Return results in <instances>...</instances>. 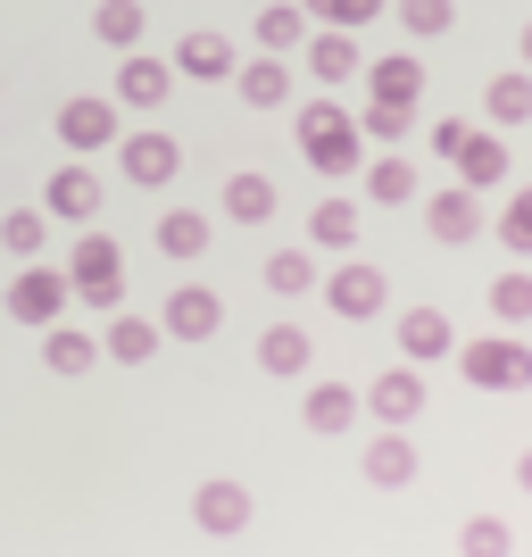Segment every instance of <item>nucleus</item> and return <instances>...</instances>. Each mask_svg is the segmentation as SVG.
I'll use <instances>...</instances> for the list:
<instances>
[{
	"instance_id": "aec40b11",
	"label": "nucleus",
	"mask_w": 532,
	"mask_h": 557,
	"mask_svg": "<svg viewBox=\"0 0 532 557\" xmlns=\"http://www.w3.org/2000/svg\"><path fill=\"white\" fill-rule=\"evenodd\" d=\"M42 367L59 374V383H75V374H92V367H100V333L50 325V333H42Z\"/></svg>"
},
{
	"instance_id": "39448f33",
	"label": "nucleus",
	"mask_w": 532,
	"mask_h": 557,
	"mask_svg": "<svg viewBox=\"0 0 532 557\" xmlns=\"http://www.w3.org/2000/svg\"><path fill=\"white\" fill-rule=\"evenodd\" d=\"M250 516H258V499H250V483H233V474H209V483L191 491V524H200L209 541L250 533Z\"/></svg>"
},
{
	"instance_id": "2eb2a0df",
	"label": "nucleus",
	"mask_w": 532,
	"mask_h": 557,
	"mask_svg": "<svg viewBox=\"0 0 532 557\" xmlns=\"http://www.w3.org/2000/svg\"><path fill=\"white\" fill-rule=\"evenodd\" d=\"M300 59H308L317 84H349V75H367V50H358V34H342V25H317Z\"/></svg>"
},
{
	"instance_id": "473e14b6",
	"label": "nucleus",
	"mask_w": 532,
	"mask_h": 557,
	"mask_svg": "<svg viewBox=\"0 0 532 557\" xmlns=\"http://www.w3.org/2000/svg\"><path fill=\"white\" fill-rule=\"evenodd\" d=\"M491 317L499 325H532V267H499L491 275Z\"/></svg>"
},
{
	"instance_id": "e433bc0d",
	"label": "nucleus",
	"mask_w": 532,
	"mask_h": 557,
	"mask_svg": "<svg viewBox=\"0 0 532 557\" xmlns=\"http://www.w3.org/2000/svg\"><path fill=\"white\" fill-rule=\"evenodd\" d=\"M499 250L532 258V184H516V200H499Z\"/></svg>"
},
{
	"instance_id": "412c9836",
	"label": "nucleus",
	"mask_w": 532,
	"mask_h": 557,
	"mask_svg": "<svg viewBox=\"0 0 532 557\" xmlns=\"http://www.w3.org/2000/svg\"><path fill=\"white\" fill-rule=\"evenodd\" d=\"M308 9L300 0H275V9H258V50H267V59H292V50H308Z\"/></svg>"
},
{
	"instance_id": "6ab92c4d",
	"label": "nucleus",
	"mask_w": 532,
	"mask_h": 557,
	"mask_svg": "<svg viewBox=\"0 0 532 557\" xmlns=\"http://www.w3.org/2000/svg\"><path fill=\"white\" fill-rule=\"evenodd\" d=\"M367 483H374V491H408V483H417V442L383 424V433L367 442Z\"/></svg>"
},
{
	"instance_id": "72a5a7b5",
	"label": "nucleus",
	"mask_w": 532,
	"mask_h": 557,
	"mask_svg": "<svg viewBox=\"0 0 532 557\" xmlns=\"http://www.w3.org/2000/svg\"><path fill=\"white\" fill-rule=\"evenodd\" d=\"M267 292H283V300L317 292V258H308V250H275V258H267Z\"/></svg>"
},
{
	"instance_id": "393cba45",
	"label": "nucleus",
	"mask_w": 532,
	"mask_h": 557,
	"mask_svg": "<svg viewBox=\"0 0 532 557\" xmlns=\"http://www.w3.org/2000/svg\"><path fill=\"white\" fill-rule=\"evenodd\" d=\"M458 184L466 191H499V184H508V141H499V134H474L458 150Z\"/></svg>"
},
{
	"instance_id": "4468645a",
	"label": "nucleus",
	"mask_w": 532,
	"mask_h": 557,
	"mask_svg": "<svg viewBox=\"0 0 532 557\" xmlns=\"http://www.w3.org/2000/svg\"><path fill=\"white\" fill-rule=\"evenodd\" d=\"M159 342H166L159 317H134V308H116L109 333H100V358H116V367H150V358H159Z\"/></svg>"
},
{
	"instance_id": "ddd939ff",
	"label": "nucleus",
	"mask_w": 532,
	"mask_h": 557,
	"mask_svg": "<svg viewBox=\"0 0 532 557\" xmlns=\"http://www.w3.org/2000/svg\"><path fill=\"white\" fill-rule=\"evenodd\" d=\"M42 209L67 216V225H92V216H100V175H92L84 159H67V166L42 184Z\"/></svg>"
},
{
	"instance_id": "dca6fc26",
	"label": "nucleus",
	"mask_w": 532,
	"mask_h": 557,
	"mask_svg": "<svg viewBox=\"0 0 532 557\" xmlns=\"http://www.w3.org/2000/svg\"><path fill=\"white\" fill-rule=\"evenodd\" d=\"M367 417V392H349V383H317V392L300 399V424L317 433V442H333V433H349V424Z\"/></svg>"
},
{
	"instance_id": "a19ab883",
	"label": "nucleus",
	"mask_w": 532,
	"mask_h": 557,
	"mask_svg": "<svg viewBox=\"0 0 532 557\" xmlns=\"http://www.w3.org/2000/svg\"><path fill=\"white\" fill-rule=\"evenodd\" d=\"M516 483H524V491H532V449H524V458H516Z\"/></svg>"
},
{
	"instance_id": "c85d7f7f",
	"label": "nucleus",
	"mask_w": 532,
	"mask_h": 557,
	"mask_svg": "<svg viewBox=\"0 0 532 557\" xmlns=\"http://www.w3.org/2000/svg\"><path fill=\"white\" fill-rule=\"evenodd\" d=\"M42 242H50V209H9V216H0V250L17 258V267H34Z\"/></svg>"
},
{
	"instance_id": "7c9ffc66",
	"label": "nucleus",
	"mask_w": 532,
	"mask_h": 557,
	"mask_svg": "<svg viewBox=\"0 0 532 557\" xmlns=\"http://www.w3.org/2000/svg\"><path fill=\"white\" fill-rule=\"evenodd\" d=\"M308 242L317 250H349L358 242V200H317L308 209Z\"/></svg>"
},
{
	"instance_id": "a211bd4d",
	"label": "nucleus",
	"mask_w": 532,
	"mask_h": 557,
	"mask_svg": "<svg viewBox=\"0 0 532 557\" xmlns=\"http://www.w3.org/2000/svg\"><path fill=\"white\" fill-rule=\"evenodd\" d=\"M175 75H191V84H225V75H233V42L216 34V25H191L184 42H175Z\"/></svg>"
},
{
	"instance_id": "0eeeda50",
	"label": "nucleus",
	"mask_w": 532,
	"mask_h": 557,
	"mask_svg": "<svg viewBox=\"0 0 532 557\" xmlns=\"http://www.w3.org/2000/svg\"><path fill=\"white\" fill-rule=\"evenodd\" d=\"M59 141H67L75 159H92V150H109V141H125V125H116V100H100V92L59 100Z\"/></svg>"
},
{
	"instance_id": "bb28decb",
	"label": "nucleus",
	"mask_w": 532,
	"mask_h": 557,
	"mask_svg": "<svg viewBox=\"0 0 532 557\" xmlns=\"http://www.w3.org/2000/svg\"><path fill=\"white\" fill-rule=\"evenodd\" d=\"M483 109H491V125H532V67H499Z\"/></svg>"
},
{
	"instance_id": "20e7f679",
	"label": "nucleus",
	"mask_w": 532,
	"mask_h": 557,
	"mask_svg": "<svg viewBox=\"0 0 532 557\" xmlns=\"http://www.w3.org/2000/svg\"><path fill=\"white\" fill-rule=\"evenodd\" d=\"M67 300H75V283L59 275V267H42V258H34V267H17V275H9V317H17V325H34V333H50L59 325V317H67Z\"/></svg>"
},
{
	"instance_id": "6e6552de",
	"label": "nucleus",
	"mask_w": 532,
	"mask_h": 557,
	"mask_svg": "<svg viewBox=\"0 0 532 557\" xmlns=\"http://www.w3.org/2000/svg\"><path fill=\"white\" fill-rule=\"evenodd\" d=\"M116 166H125V184L166 191L175 175H184V141H175V134H125V141H116Z\"/></svg>"
},
{
	"instance_id": "b1692460",
	"label": "nucleus",
	"mask_w": 532,
	"mask_h": 557,
	"mask_svg": "<svg viewBox=\"0 0 532 557\" xmlns=\"http://www.w3.org/2000/svg\"><path fill=\"white\" fill-rule=\"evenodd\" d=\"M209 242H216V225L200 209H166L159 216V250L175 258V267H191V258H209Z\"/></svg>"
},
{
	"instance_id": "2f4dec72",
	"label": "nucleus",
	"mask_w": 532,
	"mask_h": 557,
	"mask_svg": "<svg viewBox=\"0 0 532 557\" xmlns=\"http://www.w3.org/2000/svg\"><path fill=\"white\" fill-rule=\"evenodd\" d=\"M141 25H150V9H141V0H100V9H92V34H100L109 50H134Z\"/></svg>"
},
{
	"instance_id": "79ce46f5",
	"label": "nucleus",
	"mask_w": 532,
	"mask_h": 557,
	"mask_svg": "<svg viewBox=\"0 0 532 557\" xmlns=\"http://www.w3.org/2000/svg\"><path fill=\"white\" fill-rule=\"evenodd\" d=\"M516 50H524V67H532V25H524V42H516Z\"/></svg>"
},
{
	"instance_id": "ea45409f",
	"label": "nucleus",
	"mask_w": 532,
	"mask_h": 557,
	"mask_svg": "<svg viewBox=\"0 0 532 557\" xmlns=\"http://www.w3.org/2000/svg\"><path fill=\"white\" fill-rule=\"evenodd\" d=\"M466 141H474V125H466V116H441V125H433V159H449V166H458V150H466Z\"/></svg>"
},
{
	"instance_id": "f3484780",
	"label": "nucleus",
	"mask_w": 532,
	"mask_h": 557,
	"mask_svg": "<svg viewBox=\"0 0 532 557\" xmlns=\"http://www.w3.org/2000/svg\"><path fill=\"white\" fill-rule=\"evenodd\" d=\"M449 349H458V325H449L441 308H408V317H399V358H408V367H433Z\"/></svg>"
},
{
	"instance_id": "4be33fe9",
	"label": "nucleus",
	"mask_w": 532,
	"mask_h": 557,
	"mask_svg": "<svg viewBox=\"0 0 532 557\" xmlns=\"http://www.w3.org/2000/svg\"><path fill=\"white\" fill-rule=\"evenodd\" d=\"M233 92H242V109H283V100H292V67L258 50L250 67H233Z\"/></svg>"
},
{
	"instance_id": "7ed1b4c3",
	"label": "nucleus",
	"mask_w": 532,
	"mask_h": 557,
	"mask_svg": "<svg viewBox=\"0 0 532 557\" xmlns=\"http://www.w3.org/2000/svg\"><path fill=\"white\" fill-rule=\"evenodd\" d=\"M67 283H75V300L84 308H125V250H116L109 233H84L75 242V258H67Z\"/></svg>"
},
{
	"instance_id": "58836bf2",
	"label": "nucleus",
	"mask_w": 532,
	"mask_h": 557,
	"mask_svg": "<svg viewBox=\"0 0 532 557\" xmlns=\"http://www.w3.org/2000/svg\"><path fill=\"white\" fill-rule=\"evenodd\" d=\"M408 125H417V109H392V100H367V116H358V134H367V141H392V150L408 141Z\"/></svg>"
},
{
	"instance_id": "f704fd0d",
	"label": "nucleus",
	"mask_w": 532,
	"mask_h": 557,
	"mask_svg": "<svg viewBox=\"0 0 532 557\" xmlns=\"http://www.w3.org/2000/svg\"><path fill=\"white\" fill-rule=\"evenodd\" d=\"M399 25H408L417 42H441V34L458 25V0H399Z\"/></svg>"
},
{
	"instance_id": "423d86ee",
	"label": "nucleus",
	"mask_w": 532,
	"mask_h": 557,
	"mask_svg": "<svg viewBox=\"0 0 532 557\" xmlns=\"http://www.w3.org/2000/svg\"><path fill=\"white\" fill-rule=\"evenodd\" d=\"M424 399H433V392H424V367H408V358H399V367H383V374L367 383V417L392 424V433H408V424L424 417Z\"/></svg>"
},
{
	"instance_id": "f8f14e48",
	"label": "nucleus",
	"mask_w": 532,
	"mask_h": 557,
	"mask_svg": "<svg viewBox=\"0 0 532 557\" xmlns=\"http://www.w3.org/2000/svg\"><path fill=\"white\" fill-rule=\"evenodd\" d=\"M166 92H175V59L125 50V67H116V109H166Z\"/></svg>"
},
{
	"instance_id": "9b49d317",
	"label": "nucleus",
	"mask_w": 532,
	"mask_h": 557,
	"mask_svg": "<svg viewBox=\"0 0 532 557\" xmlns=\"http://www.w3.org/2000/svg\"><path fill=\"white\" fill-rule=\"evenodd\" d=\"M424 233H433L441 250H458V242H474V233H483V191H466V184L433 191V200H424Z\"/></svg>"
},
{
	"instance_id": "cd10ccee",
	"label": "nucleus",
	"mask_w": 532,
	"mask_h": 557,
	"mask_svg": "<svg viewBox=\"0 0 532 557\" xmlns=\"http://www.w3.org/2000/svg\"><path fill=\"white\" fill-rule=\"evenodd\" d=\"M367 200H374V209H399V200H417V159L383 150V159L367 166Z\"/></svg>"
},
{
	"instance_id": "4c0bfd02",
	"label": "nucleus",
	"mask_w": 532,
	"mask_h": 557,
	"mask_svg": "<svg viewBox=\"0 0 532 557\" xmlns=\"http://www.w3.org/2000/svg\"><path fill=\"white\" fill-rule=\"evenodd\" d=\"M458 549H466V557H516V533L499 524V516H466Z\"/></svg>"
},
{
	"instance_id": "f03ea898",
	"label": "nucleus",
	"mask_w": 532,
	"mask_h": 557,
	"mask_svg": "<svg viewBox=\"0 0 532 557\" xmlns=\"http://www.w3.org/2000/svg\"><path fill=\"white\" fill-rule=\"evenodd\" d=\"M458 374L474 383V392H532V349H524V333L458 342Z\"/></svg>"
},
{
	"instance_id": "c756f323",
	"label": "nucleus",
	"mask_w": 532,
	"mask_h": 557,
	"mask_svg": "<svg viewBox=\"0 0 532 557\" xmlns=\"http://www.w3.org/2000/svg\"><path fill=\"white\" fill-rule=\"evenodd\" d=\"M225 216H233V225H267V216H275V184L242 166V175L225 184Z\"/></svg>"
},
{
	"instance_id": "a878e982",
	"label": "nucleus",
	"mask_w": 532,
	"mask_h": 557,
	"mask_svg": "<svg viewBox=\"0 0 532 557\" xmlns=\"http://www.w3.org/2000/svg\"><path fill=\"white\" fill-rule=\"evenodd\" d=\"M308 358H317V342H308L300 325H267V333H258V367L283 374V383H292V374H308Z\"/></svg>"
},
{
	"instance_id": "f257e3e1",
	"label": "nucleus",
	"mask_w": 532,
	"mask_h": 557,
	"mask_svg": "<svg viewBox=\"0 0 532 557\" xmlns=\"http://www.w3.org/2000/svg\"><path fill=\"white\" fill-rule=\"evenodd\" d=\"M300 159L317 166V175H358L367 166V134H358V116L342 109V100H308L300 109Z\"/></svg>"
},
{
	"instance_id": "1a4fd4ad",
	"label": "nucleus",
	"mask_w": 532,
	"mask_h": 557,
	"mask_svg": "<svg viewBox=\"0 0 532 557\" xmlns=\"http://www.w3.org/2000/svg\"><path fill=\"white\" fill-rule=\"evenodd\" d=\"M324 300H333V317H349V325H367V317H383V300H392V283H383V267H367V258H349V267H333V275H324Z\"/></svg>"
},
{
	"instance_id": "9d476101",
	"label": "nucleus",
	"mask_w": 532,
	"mask_h": 557,
	"mask_svg": "<svg viewBox=\"0 0 532 557\" xmlns=\"http://www.w3.org/2000/svg\"><path fill=\"white\" fill-rule=\"evenodd\" d=\"M166 342H209L216 325H225V300H216L209 283H175V292H166Z\"/></svg>"
},
{
	"instance_id": "c9c22d12",
	"label": "nucleus",
	"mask_w": 532,
	"mask_h": 557,
	"mask_svg": "<svg viewBox=\"0 0 532 557\" xmlns=\"http://www.w3.org/2000/svg\"><path fill=\"white\" fill-rule=\"evenodd\" d=\"M300 9H308L317 25H342V34H358V25H374L392 0H300Z\"/></svg>"
},
{
	"instance_id": "5701e85b",
	"label": "nucleus",
	"mask_w": 532,
	"mask_h": 557,
	"mask_svg": "<svg viewBox=\"0 0 532 557\" xmlns=\"http://www.w3.org/2000/svg\"><path fill=\"white\" fill-rule=\"evenodd\" d=\"M424 92V67L399 50V59H367V100H392V109H417Z\"/></svg>"
}]
</instances>
